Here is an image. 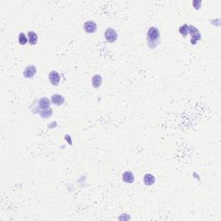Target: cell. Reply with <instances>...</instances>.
<instances>
[{"label": "cell", "mask_w": 221, "mask_h": 221, "mask_svg": "<svg viewBox=\"0 0 221 221\" xmlns=\"http://www.w3.org/2000/svg\"><path fill=\"white\" fill-rule=\"evenodd\" d=\"M160 38V31L159 29L156 27H151L148 30L147 33V39L148 44L150 48L154 49L156 48L157 43H158V39Z\"/></svg>", "instance_id": "cell-1"}, {"label": "cell", "mask_w": 221, "mask_h": 221, "mask_svg": "<svg viewBox=\"0 0 221 221\" xmlns=\"http://www.w3.org/2000/svg\"><path fill=\"white\" fill-rule=\"evenodd\" d=\"M188 33H190L192 36V40H191L192 44H195L197 41L201 39V33L199 32V30L194 26H188Z\"/></svg>", "instance_id": "cell-2"}, {"label": "cell", "mask_w": 221, "mask_h": 221, "mask_svg": "<svg viewBox=\"0 0 221 221\" xmlns=\"http://www.w3.org/2000/svg\"><path fill=\"white\" fill-rule=\"evenodd\" d=\"M105 37L109 42H114L118 39V33L116 32V30H114L113 29L108 28L105 32Z\"/></svg>", "instance_id": "cell-3"}, {"label": "cell", "mask_w": 221, "mask_h": 221, "mask_svg": "<svg viewBox=\"0 0 221 221\" xmlns=\"http://www.w3.org/2000/svg\"><path fill=\"white\" fill-rule=\"evenodd\" d=\"M49 81L51 82V84L53 86H58L59 83H60V80H61V76L58 72L56 71H52L50 72L49 74Z\"/></svg>", "instance_id": "cell-4"}, {"label": "cell", "mask_w": 221, "mask_h": 221, "mask_svg": "<svg viewBox=\"0 0 221 221\" xmlns=\"http://www.w3.org/2000/svg\"><path fill=\"white\" fill-rule=\"evenodd\" d=\"M84 29L86 33H94L97 30V24L93 21H87L84 25Z\"/></svg>", "instance_id": "cell-5"}, {"label": "cell", "mask_w": 221, "mask_h": 221, "mask_svg": "<svg viewBox=\"0 0 221 221\" xmlns=\"http://www.w3.org/2000/svg\"><path fill=\"white\" fill-rule=\"evenodd\" d=\"M37 73V67L35 66L29 65L25 67L24 71V76L25 78H32L33 76Z\"/></svg>", "instance_id": "cell-6"}, {"label": "cell", "mask_w": 221, "mask_h": 221, "mask_svg": "<svg viewBox=\"0 0 221 221\" xmlns=\"http://www.w3.org/2000/svg\"><path fill=\"white\" fill-rule=\"evenodd\" d=\"M51 101L54 105L56 106H62L63 103L65 102V98L60 94H54L51 97Z\"/></svg>", "instance_id": "cell-7"}, {"label": "cell", "mask_w": 221, "mask_h": 221, "mask_svg": "<svg viewBox=\"0 0 221 221\" xmlns=\"http://www.w3.org/2000/svg\"><path fill=\"white\" fill-rule=\"evenodd\" d=\"M122 178H123V180L124 182H127V183H132L134 182L135 180V177H134V175L133 173L131 172V171H126L123 174L122 176Z\"/></svg>", "instance_id": "cell-8"}, {"label": "cell", "mask_w": 221, "mask_h": 221, "mask_svg": "<svg viewBox=\"0 0 221 221\" xmlns=\"http://www.w3.org/2000/svg\"><path fill=\"white\" fill-rule=\"evenodd\" d=\"M143 181H144V184L146 185V186H152V185L155 184V182H156V178H155V176H153V175L147 174L143 177Z\"/></svg>", "instance_id": "cell-9"}, {"label": "cell", "mask_w": 221, "mask_h": 221, "mask_svg": "<svg viewBox=\"0 0 221 221\" xmlns=\"http://www.w3.org/2000/svg\"><path fill=\"white\" fill-rule=\"evenodd\" d=\"M92 85L94 88H98L102 85V77L99 74H95L92 79Z\"/></svg>", "instance_id": "cell-10"}, {"label": "cell", "mask_w": 221, "mask_h": 221, "mask_svg": "<svg viewBox=\"0 0 221 221\" xmlns=\"http://www.w3.org/2000/svg\"><path fill=\"white\" fill-rule=\"evenodd\" d=\"M37 40H38V37H37V33L34 32V31L28 32V41H29V44H31V45L37 44Z\"/></svg>", "instance_id": "cell-11"}, {"label": "cell", "mask_w": 221, "mask_h": 221, "mask_svg": "<svg viewBox=\"0 0 221 221\" xmlns=\"http://www.w3.org/2000/svg\"><path fill=\"white\" fill-rule=\"evenodd\" d=\"M38 105H39V107L41 109H47V108H49L50 101L48 98H42L41 99H39Z\"/></svg>", "instance_id": "cell-12"}, {"label": "cell", "mask_w": 221, "mask_h": 221, "mask_svg": "<svg viewBox=\"0 0 221 221\" xmlns=\"http://www.w3.org/2000/svg\"><path fill=\"white\" fill-rule=\"evenodd\" d=\"M18 41H19V43H20L21 45H24V44H26V43H27L28 39H27L26 35H25L24 33H20V34H19V37H18Z\"/></svg>", "instance_id": "cell-13"}, {"label": "cell", "mask_w": 221, "mask_h": 221, "mask_svg": "<svg viewBox=\"0 0 221 221\" xmlns=\"http://www.w3.org/2000/svg\"><path fill=\"white\" fill-rule=\"evenodd\" d=\"M179 31H180V33L183 36V37H186V36L188 34V25L187 24L182 25L180 29H179Z\"/></svg>", "instance_id": "cell-14"}, {"label": "cell", "mask_w": 221, "mask_h": 221, "mask_svg": "<svg viewBox=\"0 0 221 221\" xmlns=\"http://www.w3.org/2000/svg\"><path fill=\"white\" fill-rule=\"evenodd\" d=\"M47 110H48V108H47V109H44L43 110H41V112H40V115H41L42 118H45V119H47V118L50 117V116L52 115V113H53V111H49H49H47Z\"/></svg>", "instance_id": "cell-15"}, {"label": "cell", "mask_w": 221, "mask_h": 221, "mask_svg": "<svg viewBox=\"0 0 221 221\" xmlns=\"http://www.w3.org/2000/svg\"><path fill=\"white\" fill-rule=\"evenodd\" d=\"M193 5L194 6V8L195 9H199L201 5V1H199V0L193 1Z\"/></svg>", "instance_id": "cell-16"}]
</instances>
